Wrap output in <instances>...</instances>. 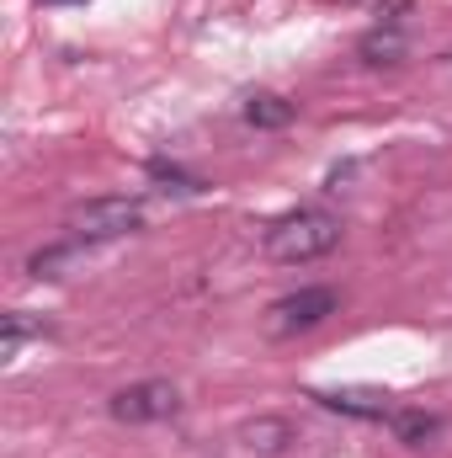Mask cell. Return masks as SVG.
<instances>
[{"label":"cell","mask_w":452,"mask_h":458,"mask_svg":"<svg viewBox=\"0 0 452 458\" xmlns=\"http://www.w3.org/2000/svg\"><path fill=\"white\" fill-rule=\"evenodd\" d=\"M340 245V219L325 208H298V214H282L277 225L266 229V256L282 261V267H309L320 256H331Z\"/></svg>","instance_id":"1"},{"label":"cell","mask_w":452,"mask_h":458,"mask_svg":"<svg viewBox=\"0 0 452 458\" xmlns=\"http://www.w3.org/2000/svg\"><path fill=\"white\" fill-rule=\"evenodd\" d=\"M144 229V203L138 198H91L70 214V234L80 245H107V240H128Z\"/></svg>","instance_id":"2"},{"label":"cell","mask_w":452,"mask_h":458,"mask_svg":"<svg viewBox=\"0 0 452 458\" xmlns=\"http://www.w3.org/2000/svg\"><path fill=\"white\" fill-rule=\"evenodd\" d=\"M340 310L336 288H298V293H282L272 310H266V336L288 342V336H304L314 326H325Z\"/></svg>","instance_id":"3"},{"label":"cell","mask_w":452,"mask_h":458,"mask_svg":"<svg viewBox=\"0 0 452 458\" xmlns=\"http://www.w3.org/2000/svg\"><path fill=\"white\" fill-rule=\"evenodd\" d=\"M107 411H113V421H122V427H155V421H171L181 411V394L165 378H144V384L117 389L113 400H107Z\"/></svg>","instance_id":"4"},{"label":"cell","mask_w":452,"mask_h":458,"mask_svg":"<svg viewBox=\"0 0 452 458\" xmlns=\"http://www.w3.org/2000/svg\"><path fill=\"white\" fill-rule=\"evenodd\" d=\"M325 411H340V416H356V421H389V394H378V389H320L314 394Z\"/></svg>","instance_id":"5"},{"label":"cell","mask_w":452,"mask_h":458,"mask_svg":"<svg viewBox=\"0 0 452 458\" xmlns=\"http://www.w3.org/2000/svg\"><path fill=\"white\" fill-rule=\"evenodd\" d=\"M239 443H245L250 454H288L293 427H288L282 416H255V421H245V427H239Z\"/></svg>","instance_id":"6"},{"label":"cell","mask_w":452,"mask_h":458,"mask_svg":"<svg viewBox=\"0 0 452 458\" xmlns=\"http://www.w3.org/2000/svg\"><path fill=\"white\" fill-rule=\"evenodd\" d=\"M437 427H442V421H437V416H426V411H399V405L389 411V432H394L405 448H421L426 437H437Z\"/></svg>","instance_id":"7"},{"label":"cell","mask_w":452,"mask_h":458,"mask_svg":"<svg viewBox=\"0 0 452 458\" xmlns=\"http://www.w3.org/2000/svg\"><path fill=\"white\" fill-rule=\"evenodd\" d=\"M245 123H250V128H288V123H293V102L261 91V97L245 102Z\"/></svg>","instance_id":"8"},{"label":"cell","mask_w":452,"mask_h":458,"mask_svg":"<svg viewBox=\"0 0 452 458\" xmlns=\"http://www.w3.org/2000/svg\"><path fill=\"white\" fill-rule=\"evenodd\" d=\"M32 336H48V326H43V320H27L21 310H11V315L0 320V352H5V357H16V346L32 342Z\"/></svg>","instance_id":"9"},{"label":"cell","mask_w":452,"mask_h":458,"mask_svg":"<svg viewBox=\"0 0 452 458\" xmlns=\"http://www.w3.org/2000/svg\"><path fill=\"white\" fill-rule=\"evenodd\" d=\"M362 54H367V64H394L399 59V38L394 32H372V38H362Z\"/></svg>","instance_id":"10"}]
</instances>
